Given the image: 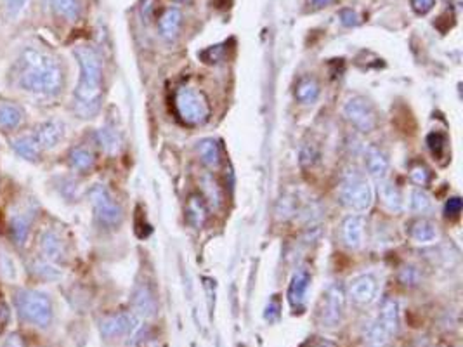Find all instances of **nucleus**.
<instances>
[{"instance_id":"obj_1","label":"nucleus","mask_w":463,"mask_h":347,"mask_svg":"<svg viewBox=\"0 0 463 347\" xmlns=\"http://www.w3.org/2000/svg\"><path fill=\"white\" fill-rule=\"evenodd\" d=\"M19 86L26 92L40 96H56L64 86V75L61 66L52 56L35 47H26L19 56Z\"/></svg>"},{"instance_id":"obj_2","label":"nucleus","mask_w":463,"mask_h":347,"mask_svg":"<svg viewBox=\"0 0 463 347\" xmlns=\"http://www.w3.org/2000/svg\"><path fill=\"white\" fill-rule=\"evenodd\" d=\"M80 66V79L73 96V110L82 119H92L101 108L103 96V65L92 47L80 46L75 49Z\"/></svg>"},{"instance_id":"obj_3","label":"nucleus","mask_w":463,"mask_h":347,"mask_svg":"<svg viewBox=\"0 0 463 347\" xmlns=\"http://www.w3.org/2000/svg\"><path fill=\"white\" fill-rule=\"evenodd\" d=\"M339 195L344 207L356 212V214L366 212L373 205L375 198L371 183L366 179L364 174H361L357 170L346 174V177L342 179V184H340Z\"/></svg>"},{"instance_id":"obj_4","label":"nucleus","mask_w":463,"mask_h":347,"mask_svg":"<svg viewBox=\"0 0 463 347\" xmlns=\"http://www.w3.org/2000/svg\"><path fill=\"white\" fill-rule=\"evenodd\" d=\"M16 308L25 321L40 326V328H46L52 321V301L49 299V295L39 290L16 292Z\"/></svg>"},{"instance_id":"obj_5","label":"nucleus","mask_w":463,"mask_h":347,"mask_svg":"<svg viewBox=\"0 0 463 347\" xmlns=\"http://www.w3.org/2000/svg\"><path fill=\"white\" fill-rule=\"evenodd\" d=\"M400 328V304L394 299H385L378 316L368 330V347H387Z\"/></svg>"},{"instance_id":"obj_6","label":"nucleus","mask_w":463,"mask_h":347,"mask_svg":"<svg viewBox=\"0 0 463 347\" xmlns=\"http://www.w3.org/2000/svg\"><path fill=\"white\" fill-rule=\"evenodd\" d=\"M174 106L182 122L188 126H201L210 115L207 97L189 86H182L175 90Z\"/></svg>"},{"instance_id":"obj_7","label":"nucleus","mask_w":463,"mask_h":347,"mask_svg":"<svg viewBox=\"0 0 463 347\" xmlns=\"http://www.w3.org/2000/svg\"><path fill=\"white\" fill-rule=\"evenodd\" d=\"M143 319L134 313H120V315L108 316L101 321V335L104 339H121L128 337L134 342L143 337Z\"/></svg>"},{"instance_id":"obj_8","label":"nucleus","mask_w":463,"mask_h":347,"mask_svg":"<svg viewBox=\"0 0 463 347\" xmlns=\"http://www.w3.org/2000/svg\"><path fill=\"white\" fill-rule=\"evenodd\" d=\"M89 200L101 224L106 226V228H117L120 224L121 219H124V212H121L120 204L111 197L106 186L94 184L89 191Z\"/></svg>"},{"instance_id":"obj_9","label":"nucleus","mask_w":463,"mask_h":347,"mask_svg":"<svg viewBox=\"0 0 463 347\" xmlns=\"http://www.w3.org/2000/svg\"><path fill=\"white\" fill-rule=\"evenodd\" d=\"M344 315H346V292L342 285L332 283L323 292L319 302V321L328 328H335L340 325Z\"/></svg>"},{"instance_id":"obj_10","label":"nucleus","mask_w":463,"mask_h":347,"mask_svg":"<svg viewBox=\"0 0 463 347\" xmlns=\"http://www.w3.org/2000/svg\"><path fill=\"white\" fill-rule=\"evenodd\" d=\"M344 115L346 119L356 127L361 132H371L375 130L378 123L377 110L371 104V101H368L363 96H353L346 101L344 104Z\"/></svg>"},{"instance_id":"obj_11","label":"nucleus","mask_w":463,"mask_h":347,"mask_svg":"<svg viewBox=\"0 0 463 347\" xmlns=\"http://www.w3.org/2000/svg\"><path fill=\"white\" fill-rule=\"evenodd\" d=\"M349 297L353 302L359 306H368L377 299L378 294V279L373 272H364V275L356 276L349 281Z\"/></svg>"},{"instance_id":"obj_12","label":"nucleus","mask_w":463,"mask_h":347,"mask_svg":"<svg viewBox=\"0 0 463 347\" xmlns=\"http://www.w3.org/2000/svg\"><path fill=\"white\" fill-rule=\"evenodd\" d=\"M344 245L351 250H357L364 244V217L359 214L347 215L340 228Z\"/></svg>"},{"instance_id":"obj_13","label":"nucleus","mask_w":463,"mask_h":347,"mask_svg":"<svg viewBox=\"0 0 463 347\" xmlns=\"http://www.w3.org/2000/svg\"><path fill=\"white\" fill-rule=\"evenodd\" d=\"M132 306H134V315L139 316L141 319H150L157 315L158 304L153 292L146 285H139L132 295Z\"/></svg>"},{"instance_id":"obj_14","label":"nucleus","mask_w":463,"mask_h":347,"mask_svg":"<svg viewBox=\"0 0 463 347\" xmlns=\"http://www.w3.org/2000/svg\"><path fill=\"white\" fill-rule=\"evenodd\" d=\"M37 141L42 146V150H52L57 144L63 141L64 137V123L59 120H47V122L40 123L35 134Z\"/></svg>"},{"instance_id":"obj_15","label":"nucleus","mask_w":463,"mask_h":347,"mask_svg":"<svg viewBox=\"0 0 463 347\" xmlns=\"http://www.w3.org/2000/svg\"><path fill=\"white\" fill-rule=\"evenodd\" d=\"M309 283H311V275L306 271V269H299V271L293 275L288 286V302L292 304L293 309L304 308L307 290H309Z\"/></svg>"},{"instance_id":"obj_16","label":"nucleus","mask_w":463,"mask_h":347,"mask_svg":"<svg viewBox=\"0 0 463 347\" xmlns=\"http://www.w3.org/2000/svg\"><path fill=\"white\" fill-rule=\"evenodd\" d=\"M364 163H366L368 174L378 181L385 179L388 174V168H391L388 158L377 146H368L364 150Z\"/></svg>"},{"instance_id":"obj_17","label":"nucleus","mask_w":463,"mask_h":347,"mask_svg":"<svg viewBox=\"0 0 463 347\" xmlns=\"http://www.w3.org/2000/svg\"><path fill=\"white\" fill-rule=\"evenodd\" d=\"M182 25V12L177 8H168L164 14L158 19V30H160L161 39L165 40H175L179 32H181Z\"/></svg>"},{"instance_id":"obj_18","label":"nucleus","mask_w":463,"mask_h":347,"mask_svg":"<svg viewBox=\"0 0 463 347\" xmlns=\"http://www.w3.org/2000/svg\"><path fill=\"white\" fill-rule=\"evenodd\" d=\"M23 123H25V111L18 104H0V129L6 132H14Z\"/></svg>"},{"instance_id":"obj_19","label":"nucleus","mask_w":463,"mask_h":347,"mask_svg":"<svg viewBox=\"0 0 463 347\" xmlns=\"http://www.w3.org/2000/svg\"><path fill=\"white\" fill-rule=\"evenodd\" d=\"M40 250L46 255V259L49 262H61L66 255L64 250V244L56 233L52 231H46V233L40 237Z\"/></svg>"},{"instance_id":"obj_20","label":"nucleus","mask_w":463,"mask_h":347,"mask_svg":"<svg viewBox=\"0 0 463 347\" xmlns=\"http://www.w3.org/2000/svg\"><path fill=\"white\" fill-rule=\"evenodd\" d=\"M437 226L431 219H417L410 226V237L417 244H432L437 240Z\"/></svg>"},{"instance_id":"obj_21","label":"nucleus","mask_w":463,"mask_h":347,"mask_svg":"<svg viewBox=\"0 0 463 347\" xmlns=\"http://www.w3.org/2000/svg\"><path fill=\"white\" fill-rule=\"evenodd\" d=\"M12 150L28 161H39L42 157V146L35 136H21L12 141Z\"/></svg>"},{"instance_id":"obj_22","label":"nucleus","mask_w":463,"mask_h":347,"mask_svg":"<svg viewBox=\"0 0 463 347\" xmlns=\"http://www.w3.org/2000/svg\"><path fill=\"white\" fill-rule=\"evenodd\" d=\"M378 190H380V198L385 204V207L392 212H401L404 208V200L401 191L397 190L395 184H392L391 181H378Z\"/></svg>"},{"instance_id":"obj_23","label":"nucleus","mask_w":463,"mask_h":347,"mask_svg":"<svg viewBox=\"0 0 463 347\" xmlns=\"http://www.w3.org/2000/svg\"><path fill=\"white\" fill-rule=\"evenodd\" d=\"M196 151H198V157L201 158V161L208 168H217L221 165V150H219V144L214 139H210V137L198 141L196 143Z\"/></svg>"},{"instance_id":"obj_24","label":"nucleus","mask_w":463,"mask_h":347,"mask_svg":"<svg viewBox=\"0 0 463 347\" xmlns=\"http://www.w3.org/2000/svg\"><path fill=\"white\" fill-rule=\"evenodd\" d=\"M68 160L70 165L79 172L90 170V168L94 167V163H96V157H94L92 151L87 150V148L83 146L73 148L68 155Z\"/></svg>"},{"instance_id":"obj_25","label":"nucleus","mask_w":463,"mask_h":347,"mask_svg":"<svg viewBox=\"0 0 463 347\" xmlns=\"http://www.w3.org/2000/svg\"><path fill=\"white\" fill-rule=\"evenodd\" d=\"M50 8L54 14L66 21H75L80 16V2L79 0H50Z\"/></svg>"},{"instance_id":"obj_26","label":"nucleus","mask_w":463,"mask_h":347,"mask_svg":"<svg viewBox=\"0 0 463 347\" xmlns=\"http://www.w3.org/2000/svg\"><path fill=\"white\" fill-rule=\"evenodd\" d=\"M317 96H319V86H317L316 80L314 79L300 80L295 90V97L299 103L306 104L307 106V104H313L314 101L317 99Z\"/></svg>"},{"instance_id":"obj_27","label":"nucleus","mask_w":463,"mask_h":347,"mask_svg":"<svg viewBox=\"0 0 463 347\" xmlns=\"http://www.w3.org/2000/svg\"><path fill=\"white\" fill-rule=\"evenodd\" d=\"M410 207L417 214H427L432 210V198L428 197L427 191L413 190L410 193Z\"/></svg>"},{"instance_id":"obj_28","label":"nucleus","mask_w":463,"mask_h":347,"mask_svg":"<svg viewBox=\"0 0 463 347\" xmlns=\"http://www.w3.org/2000/svg\"><path fill=\"white\" fill-rule=\"evenodd\" d=\"M97 139L99 144L108 151V153H117L120 150V136L115 129L111 127H103V129L97 132Z\"/></svg>"},{"instance_id":"obj_29","label":"nucleus","mask_w":463,"mask_h":347,"mask_svg":"<svg viewBox=\"0 0 463 347\" xmlns=\"http://www.w3.org/2000/svg\"><path fill=\"white\" fill-rule=\"evenodd\" d=\"M33 272H35L39 278L42 279H49V281H54V279L61 278V271L49 261H37L33 264Z\"/></svg>"},{"instance_id":"obj_30","label":"nucleus","mask_w":463,"mask_h":347,"mask_svg":"<svg viewBox=\"0 0 463 347\" xmlns=\"http://www.w3.org/2000/svg\"><path fill=\"white\" fill-rule=\"evenodd\" d=\"M28 231H30V222L26 221L23 215H16V217H12L11 233H12V238H14L19 245L25 244L26 237H28Z\"/></svg>"},{"instance_id":"obj_31","label":"nucleus","mask_w":463,"mask_h":347,"mask_svg":"<svg viewBox=\"0 0 463 347\" xmlns=\"http://www.w3.org/2000/svg\"><path fill=\"white\" fill-rule=\"evenodd\" d=\"M188 215L196 228H200V226L204 224L205 217H207V212H205V207H204V204H201V200H198L196 197H193L191 200H189Z\"/></svg>"},{"instance_id":"obj_32","label":"nucleus","mask_w":463,"mask_h":347,"mask_svg":"<svg viewBox=\"0 0 463 347\" xmlns=\"http://www.w3.org/2000/svg\"><path fill=\"white\" fill-rule=\"evenodd\" d=\"M446 144H448V139H446L444 134L431 132L427 136V146L434 157H441L442 151L446 150Z\"/></svg>"},{"instance_id":"obj_33","label":"nucleus","mask_w":463,"mask_h":347,"mask_svg":"<svg viewBox=\"0 0 463 347\" xmlns=\"http://www.w3.org/2000/svg\"><path fill=\"white\" fill-rule=\"evenodd\" d=\"M411 179L415 181L417 184H420V186H427L428 183H431V170H428L427 167H424V165H417V167L411 168L410 172Z\"/></svg>"},{"instance_id":"obj_34","label":"nucleus","mask_w":463,"mask_h":347,"mask_svg":"<svg viewBox=\"0 0 463 347\" xmlns=\"http://www.w3.org/2000/svg\"><path fill=\"white\" fill-rule=\"evenodd\" d=\"M201 184H204V191L208 195V200H210L212 204L219 205V201H221V193H219L217 184H215L210 177L201 179Z\"/></svg>"},{"instance_id":"obj_35","label":"nucleus","mask_w":463,"mask_h":347,"mask_svg":"<svg viewBox=\"0 0 463 347\" xmlns=\"http://www.w3.org/2000/svg\"><path fill=\"white\" fill-rule=\"evenodd\" d=\"M460 212H462V200H460L458 197H455V198H451V200H448V204H446V207H444L446 217L455 219V217H458Z\"/></svg>"},{"instance_id":"obj_36","label":"nucleus","mask_w":463,"mask_h":347,"mask_svg":"<svg viewBox=\"0 0 463 347\" xmlns=\"http://www.w3.org/2000/svg\"><path fill=\"white\" fill-rule=\"evenodd\" d=\"M435 6V0H411V8L418 14H427Z\"/></svg>"},{"instance_id":"obj_37","label":"nucleus","mask_w":463,"mask_h":347,"mask_svg":"<svg viewBox=\"0 0 463 347\" xmlns=\"http://www.w3.org/2000/svg\"><path fill=\"white\" fill-rule=\"evenodd\" d=\"M26 0H6V6H8V12L11 18H16V16L21 12V9L25 8Z\"/></svg>"},{"instance_id":"obj_38","label":"nucleus","mask_w":463,"mask_h":347,"mask_svg":"<svg viewBox=\"0 0 463 347\" xmlns=\"http://www.w3.org/2000/svg\"><path fill=\"white\" fill-rule=\"evenodd\" d=\"M278 315H279V302H278V299L273 297V301L269 302L268 309H266V319H269V321H276V319H278Z\"/></svg>"},{"instance_id":"obj_39","label":"nucleus","mask_w":463,"mask_h":347,"mask_svg":"<svg viewBox=\"0 0 463 347\" xmlns=\"http://www.w3.org/2000/svg\"><path fill=\"white\" fill-rule=\"evenodd\" d=\"M401 281H403L404 285H415V283L418 281L417 269H413V268L404 269V271L401 272Z\"/></svg>"},{"instance_id":"obj_40","label":"nucleus","mask_w":463,"mask_h":347,"mask_svg":"<svg viewBox=\"0 0 463 347\" xmlns=\"http://www.w3.org/2000/svg\"><path fill=\"white\" fill-rule=\"evenodd\" d=\"M340 18H342V23L346 26H353L357 23V16L356 12H353L351 9H346V11L340 12Z\"/></svg>"},{"instance_id":"obj_41","label":"nucleus","mask_w":463,"mask_h":347,"mask_svg":"<svg viewBox=\"0 0 463 347\" xmlns=\"http://www.w3.org/2000/svg\"><path fill=\"white\" fill-rule=\"evenodd\" d=\"M4 347H25V342H23L19 335H11L8 340H6Z\"/></svg>"},{"instance_id":"obj_42","label":"nucleus","mask_w":463,"mask_h":347,"mask_svg":"<svg viewBox=\"0 0 463 347\" xmlns=\"http://www.w3.org/2000/svg\"><path fill=\"white\" fill-rule=\"evenodd\" d=\"M311 2H313L314 6H317V8H323V6L330 4V2H332V0H311Z\"/></svg>"},{"instance_id":"obj_43","label":"nucleus","mask_w":463,"mask_h":347,"mask_svg":"<svg viewBox=\"0 0 463 347\" xmlns=\"http://www.w3.org/2000/svg\"><path fill=\"white\" fill-rule=\"evenodd\" d=\"M177 2H189V0H177Z\"/></svg>"}]
</instances>
